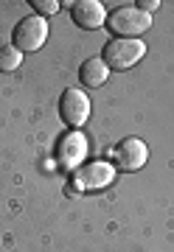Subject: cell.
<instances>
[{
	"label": "cell",
	"instance_id": "4",
	"mask_svg": "<svg viewBox=\"0 0 174 252\" xmlns=\"http://www.w3.org/2000/svg\"><path fill=\"white\" fill-rule=\"evenodd\" d=\"M11 39H14V48H17L20 54L23 51H39L48 39V23L39 14L20 20L17 28H14V34H11Z\"/></svg>",
	"mask_w": 174,
	"mask_h": 252
},
{
	"label": "cell",
	"instance_id": "7",
	"mask_svg": "<svg viewBox=\"0 0 174 252\" xmlns=\"http://www.w3.org/2000/svg\"><path fill=\"white\" fill-rule=\"evenodd\" d=\"M56 160H59L62 168H73V171L79 165H84V160H87V137L82 132H76V129L68 132L56 146Z\"/></svg>",
	"mask_w": 174,
	"mask_h": 252
},
{
	"label": "cell",
	"instance_id": "6",
	"mask_svg": "<svg viewBox=\"0 0 174 252\" xmlns=\"http://www.w3.org/2000/svg\"><path fill=\"white\" fill-rule=\"evenodd\" d=\"M59 118L70 129H79L90 118V98L82 90H65L59 98Z\"/></svg>",
	"mask_w": 174,
	"mask_h": 252
},
{
	"label": "cell",
	"instance_id": "8",
	"mask_svg": "<svg viewBox=\"0 0 174 252\" xmlns=\"http://www.w3.org/2000/svg\"><path fill=\"white\" fill-rule=\"evenodd\" d=\"M73 23L79 28H87V31H96L107 23V9L101 6L99 0H79L73 3Z\"/></svg>",
	"mask_w": 174,
	"mask_h": 252
},
{
	"label": "cell",
	"instance_id": "12",
	"mask_svg": "<svg viewBox=\"0 0 174 252\" xmlns=\"http://www.w3.org/2000/svg\"><path fill=\"white\" fill-rule=\"evenodd\" d=\"M135 6H138L140 11H146V14H152V11L160 9V3H157V0H138Z\"/></svg>",
	"mask_w": 174,
	"mask_h": 252
},
{
	"label": "cell",
	"instance_id": "10",
	"mask_svg": "<svg viewBox=\"0 0 174 252\" xmlns=\"http://www.w3.org/2000/svg\"><path fill=\"white\" fill-rule=\"evenodd\" d=\"M20 62H23V54H20L14 45H6V48H0V73H11V70H17Z\"/></svg>",
	"mask_w": 174,
	"mask_h": 252
},
{
	"label": "cell",
	"instance_id": "11",
	"mask_svg": "<svg viewBox=\"0 0 174 252\" xmlns=\"http://www.w3.org/2000/svg\"><path fill=\"white\" fill-rule=\"evenodd\" d=\"M31 6H34L39 14H56V11H59V3H56V0H31Z\"/></svg>",
	"mask_w": 174,
	"mask_h": 252
},
{
	"label": "cell",
	"instance_id": "2",
	"mask_svg": "<svg viewBox=\"0 0 174 252\" xmlns=\"http://www.w3.org/2000/svg\"><path fill=\"white\" fill-rule=\"evenodd\" d=\"M112 180H115V165L107 160H93L76 168L73 177H70V185L79 193H87V190H101L112 185Z\"/></svg>",
	"mask_w": 174,
	"mask_h": 252
},
{
	"label": "cell",
	"instance_id": "9",
	"mask_svg": "<svg viewBox=\"0 0 174 252\" xmlns=\"http://www.w3.org/2000/svg\"><path fill=\"white\" fill-rule=\"evenodd\" d=\"M79 79H82V84L87 87V90L104 87V84H107V79H110V67H107V62H104V59L93 56V59H87V62L79 67Z\"/></svg>",
	"mask_w": 174,
	"mask_h": 252
},
{
	"label": "cell",
	"instance_id": "3",
	"mask_svg": "<svg viewBox=\"0 0 174 252\" xmlns=\"http://www.w3.org/2000/svg\"><path fill=\"white\" fill-rule=\"evenodd\" d=\"M143 54H146V45L140 39H121V36H115V39H110L104 45L101 59L107 62L110 70H129L132 64H138L143 59Z\"/></svg>",
	"mask_w": 174,
	"mask_h": 252
},
{
	"label": "cell",
	"instance_id": "1",
	"mask_svg": "<svg viewBox=\"0 0 174 252\" xmlns=\"http://www.w3.org/2000/svg\"><path fill=\"white\" fill-rule=\"evenodd\" d=\"M107 26L121 39H135V36H140L143 31L152 28V14L140 11L138 6H118L107 14Z\"/></svg>",
	"mask_w": 174,
	"mask_h": 252
},
{
	"label": "cell",
	"instance_id": "5",
	"mask_svg": "<svg viewBox=\"0 0 174 252\" xmlns=\"http://www.w3.org/2000/svg\"><path fill=\"white\" fill-rule=\"evenodd\" d=\"M146 160H149V149L140 137H124L112 149V162L121 171H138V168L146 165Z\"/></svg>",
	"mask_w": 174,
	"mask_h": 252
}]
</instances>
